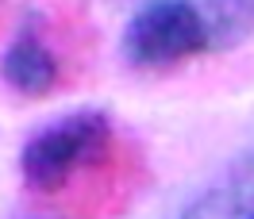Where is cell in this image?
Returning a JSON list of instances; mask_svg holds the SVG:
<instances>
[{"mask_svg": "<svg viewBox=\"0 0 254 219\" xmlns=\"http://www.w3.org/2000/svg\"><path fill=\"white\" fill-rule=\"evenodd\" d=\"M196 8L204 12L208 27H212L216 50L231 47L254 31V0H196Z\"/></svg>", "mask_w": 254, "mask_h": 219, "instance_id": "5", "label": "cell"}, {"mask_svg": "<svg viewBox=\"0 0 254 219\" xmlns=\"http://www.w3.org/2000/svg\"><path fill=\"white\" fill-rule=\"evenodd\" d=\"M112 123L104 111H73L43 127L19 154V173L35 192H58L108 150Z\"/></svg>", "mask_w": 254, "mask_h": 219, "instance_id": "1", "label": "cell"}, {"mask_svg": "<svg viewBox=\"0 0 254 219\" xmlns=\"http://www.w3.org/2000/svg\"><path fill=\"white\" fill-rule=\"evenodd\" d=\"M0 73H4V81H8L19 96L39 100V96L54 93V85L62 77V65H58V54H54V47L43 39V31H39L35 19L23 23L16 31V39L8 43L4 58H0Z\"/></svg>", "mask_w": 254, "mask_h": 219, "instance_id": "3", "label": "cell"}, {"mask_svg": "<svg viewBox=\"0 0 254 219\" xmlns=\"http://www.w3.org/2000/svg\"><path fill=\"white\" fill-rule=\"evenodd\" d=\"M216 50L196 0H150L124 27V58L135 69H170Z\"/></svg>", "mask_w": 254, "mask_h": 219, "instance_id": "2", "label": "cell"}, {"mask_svg": "<svg viewBox=\"0 0 254 219\" xmlns=\"http://www.w3.org/2000/svg\"><path fill=\"white\" fill-rule=\"evenodd\" d=\"M181 219H254V150L231 162L196 200H189Z\"/></svg>", "mask_w": 254, "mask_h": 219, "instance_id": "4", "label": "cell"}]
</instances>
